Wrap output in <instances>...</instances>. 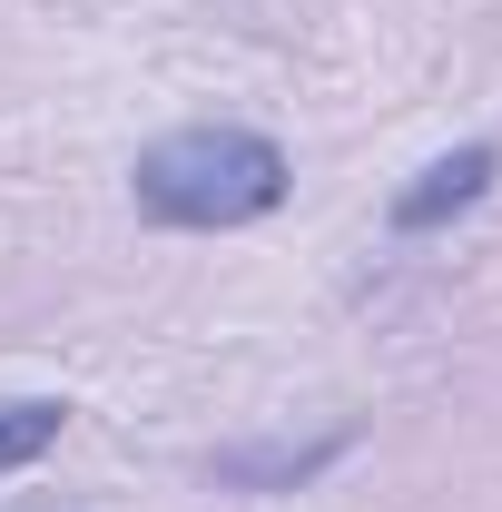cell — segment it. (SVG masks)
<instances>
[{
	"mask_svg": "<svg viewBox=\"0 0 502 512\" xmlns=\"http://www.w3.org/2000/svg\"><path fill=\"white\" fill-rule=\"evenodd\" d=\"M296 188L286 148L266 128H237V119H197V128H168L128 158V207L148 227H178V237H227V227H256L276 217Z\"/></svg>",
	"mask_w": 502,
	"mask_h": 512,
	"instance_id": "1",
	"label": "cell"
},
{
	"mask_svg": "<svg viewBox=\"0 0 502 512\" xmlns=\"http://www.w3.org/2000/svg\"><path fill=\"white\" fill-rule=\"evenodd\" d=\"M493 178H502V148H493V138H463V148H443L414 188H394L384 227H394V237H434V227H453L463 207H483Z\"/></svg>",
	"mask_w": 502,
	"mask_h": 512,
	"instance_id": "2",
	"label": "cell"
},
{
	"mask_svg": "<svg viewBox=\"0 0 502 512\" xmlns=\"http://www.w3.org/2000/svg\"><path fill=\"white\" fill-rule=\"evenodd\" d=\"M345 444H355V434H325V444H256V453H207V483H217V493H296V483H315Z\"/></svg>",
	"mask_w": 502,
	"mask_h": 512,
	"instance_id": "3",
	"label": "cell"
},
{
	"mask_svg": "<svg viewBox=\"0 0 502 512\" xmlns=\"http://www.w3.org/2000/svg\"><path fill=\"white\" fill-rule=\"evenodd\" d=\"M60 434H69L60 394H10L0 404V473H30L40 453H60Z\"/></svg>",
	"mask_w": 502,
	"mask_h": 512,
	"instance_id": "4",
	"label": "cell"
}]
</instances>
